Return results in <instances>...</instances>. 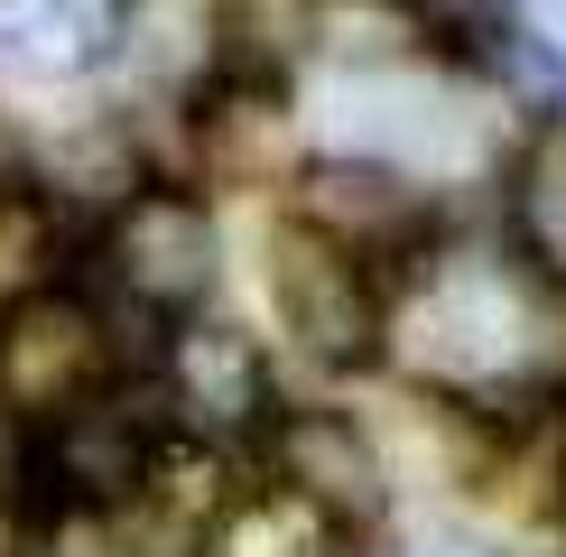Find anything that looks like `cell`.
<instances>
[{
	"label": "cell",
	"mask_w": 566,
	"mask_h": 557,
	"mask_svg": "<svg viewBox=\"0 0 566 557\" xmlns=\"http://www.w3.org/2000/svg\"><path fill=\"white\" fill-rule=\"evenodd\" d=\"M502 10H511V0H409L418 29H455V38H492Z\"/></svg>",
	"instance_id": "19"
},
{
	"label": "cell",
	"mask_w": 566,
	"mask_h": 557,
	"mask_svg": "<svg viewBox=\"0 0 566 557\" xmlns=\"http://www.w3.org/2000/svg\"><path fill=\"white\" fill-rule=\"evenodd\" d=\"M409 325H418V362H428L437 381H502V371L530 354L538 297H530V278L502 270L492 251H455V261L418 270Z\"/></svg>",
	"instance_id": "1"
},
{
	"label": "cell",
	"mask_w": 566,
	"mask_h": 557,
	"mask_svg": "<svg viewBox=\"0 0 566 557\" xmlns=\"http://www.w3.org/2000/svg\"><path fill=\"white\" fill-rule=\"evenodd\" d=\"M511 223H521V251L548 278H566V122H538L521 177H511Z\"/></svg>",
	"instance_id": "14"
},
{
	"label": "cell",
	"mask_w": 566,
	"mask_h": 557,
	"mask_svg": "<svg viewBox=\"0 0 566 557\" xmlns=\"http://www.w3.org/2000/svg\"><path fill=\"white\" fill-rule=\"evenodd\" d=\"M29 557H130L122 539H112L103 521H93V511H56V521L38 529V548Z\"/></svg>",
	"instance_id": "18"
},
{
	"label": "cell",
	"mask_w": 566,
	"mask_h": 557,
	"mask_svg": "<svg viewBox=\"0 0 566 557\" xmlns=\"http://www.w3.org/2000/svg\"><path fill=\"white\" fill-rule=\"evenodd\" d=\"M270 297H279V325L297 335V354H316L325 371H353L381 354L390 335V307H381V278L353 261L344 242L306 223H279L270 242Z\"/></svg>",
	"instance_id": "2"
},
{
	"label": "cell",
	"mask_w": 566,
	"mask_h": 557,
	"mask_svg": "<svg viewBox=\"0 0 566 557\" xmlns=\"http://www.w3.org/2000/svg\"><path fill=\"white\" fill-rule=\"evenodd\" d=\"M492 75H502V93H511L521 112L566 122V46L530 38V29H492Z\"/></svg>",
	"instance_id": "17"
},
{
	"label": "cell",
	"mask_w": 566,
	"mask_h": 557,
	"mask_svg": "<svg viewBox=\"0 0 566 557\" xmlns=\"http://www.w3.org/2000/svg\"><path fill=\"white\" fill-rule=\"evenodd\" d=\"M46 261H56V214H46L38 186L0 177V307L46 288Z\"/></svg>",
	"instance_id": "16"
},
{
	"label": "cell",
	"mask_w": 566,
	"mask_h": 557,
	"mask_svg": "<svg viewBox=\"0 0 566 557\" xmlns=\"http://www.w3.org/2000/svg\"><path fill=\"white\" fill-rule=\"evenodd\" d=\"M149 446H158V428L139 409L103 400V390H93L84 409H65V418L38 428V464H46V483H56V502L65 511H93V521H103L112 502H139Z\"/></svg>",
	"instance_id": "6"
},
{
	"label": "cell",
	"mask_w": 566,
	"mask_h": 557,
	"mask_svg": "<svg viewBox=\"0 0 566 557\" xmlns=\"http://www.w3.org/2000/svg\"><path fill=\"white\" fill-rule=\"evenodd\" d=\"M0 56L29 75H84L103 56V0H0Z\"/></svg>",
	"instance_id": "13"
},
{
	"label": "cell",
	"mask_w": 566,
	"mask_h": 557,
	"mask_svg": "<svg viewBox=\"0 0 566 557\" xmlns=\"http://www.w3.org/2000/svg\"><path fill=\"white\" fill-rule=\"evenodd\" d=\"M103 46L139 84H186L214 56V0H103Z\"/></svg>",
	"instance_id": "9"
},
{
	"label": "cell",
	"mask_w": 566,
	"mask_h": 557,
	"mask_svg": "<svg viewBox=\"0 0 566 557\" xmlns=\"http://www.w3.org/2000/svg\"><path fill=\"white\" fill-rule=\"evenodd\" d=\"M418 557H502V548H483V539H437V548H418Z\"/></svg>",
	"instance_id": "20"
},
{
	"label": "cell",
	"mask_w": 566,
	"mask_h": 557,
	"mask_svg": "<svg viewBox=\"0 0 566 557\" xmlns=\"http://www.w3.org/2000/svg\"><path fill=\"white\" fill-rule=\"evenodd\" d=\"M270 464L297 502H316L335 529H363L381 521L390 502V474H381V446L363 437L353 409H279L270 418Z\"/></svg>",
	"instance_id": "5"
},
{
	"label": "cell",
	"mask_w": 566,
	"mask_h": 557,
	"mask_svg": "<svg viewBox=\"0 0 566 557\" xmlns=\"http://www.w3.org/2000/svg\"><path fill=\"white\" fill-rule=\"evenodd\" d=\"M297 223L325 232V242H344L353 261L363 251H399L428 223V186L409 168H390V158H316L297 177Z\"/></svg>",
	"instance_id": "7"
},
{
	"label": "cell",
	"mask_w": 566,
	"mask_h": 557,
	"mask_svg": "<svg viewBox=\"0 0 566 557\" xmlns=\"http://www.w3.org/2000/svg\"><path fill=\"white\" fill-rule=\"evenodd\" d=\"M103 261H112V288L149 316H186L223 270V242H214V214H205L186 186H130L112 204V232H103Z\"/></svg>",
	"instance_id": "4"
},
{
	"label": "cell",
	"mask_w": 566,
	"mask_h": 557,
	"mask_svg": "<svg viewBox=\"0 0 566 557\" xmlns=\"http://www.w3.org/2000/svg\"><path fill=\"white\" fill-rule=\"evenodd\" d=\"M344 529L325 521L316 502H297L289 483H270V493H232L223 521L205 529V557H335Z\"/></svg>",
	"instance_id": "11"
},
{
	"label": "cell",
	"mask_w": 566,
	"mask_h": 557,
	"mask_svg": "<svg viewBox=\"0 0 566 557\" xmlns=\"http://www.w3.org/2000/svg\"><path fill=\"white\" fill-rule=\"evenodd\" d=\"M112 371V325L75 288H38L0 316V409L46 428V418L84 409Z\"/></svg>",
	"instance_id": "3"
},
{
	"label": "cell",
	"mask_w": 566,
	"mask_h": 557,
	"mask_svg": "<svg viewBox=\"0 0 566 557\" xmlns=\"http://www.w3.org/2000/svg\"><path fill=\"white\" fill-rule=\"evenodd\" d=\"M316 46V0H214V56L242 84H279Z\"/></svg>",
	"instance_id": "12"
},
{
	"label": "cell",
	"mask_w": 566,
	"mask_h": 557,
	"mask_svg": "<svg viewBox=\"0 0 566 557\" xmlns=\"http://www.w3.org/2000/svg\"><path fill=\"white\" fill-rule=\"evenodd\" d=\"M557 511H566V455H557Z\"/></svg>",
	"instance_id": "21"
},
{
	"label": "cell",
	"mask_w": 566,
	"mask_h": 557,
	"mask_svg": "<svg viewBox=\"0 0 566 557\" xmlns=\"http://www.w3.org/2000/svg\"><path fill=\"white\" fill-rule=\"evenodd\" d=\"M168 390H177V409L196 418L205 437L270 428V362H261V344H251L242 325H223V316L177 325V344H168Z\"/></svg>",
	"instance_id": "8"
},
{
	"label": "cell",
	"mask_w": 566,
	"mask_h": 557,
	"mask_svg": "<svg viewBox=\"0 0 566 557\" xmlns=\"http://www.w3.org/2000/svg\"><path fill=\"white\" fill-rule=\"evenodd\" d=\"M139 502H158L177 529H214L232 483H223V455L205 446V437H158L149 446V483H139Z\"/></svg>",
	"instance_id": "15"
},
{
	"label": "cell",
	"mask_w": 566,
	"mask_h": 557,
	"mask_svg": "<svg viewBox=\"0 0 566 557\" xmlns=\"http://www.w3.org/2000/svg\"><path fill=\"white\" fill-rule=\"evenodd\" d=\"M196 149H205V168L232 177V186L270 177V168H279V149H289V93H279V84H242V75H223V84L196 103Z\"/></svg>",
	"instance_id": "10"
}]
</instances>
